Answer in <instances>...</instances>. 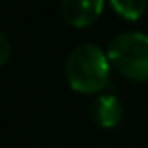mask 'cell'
Here are the masks:
<instances>
[{
	"label": "cell",
	"instance_id": "obj_1",
	"mask_svg": "<svg viewBox=\"0 0 148 148\" xmlns=\"http://www.w3.org/2000/svg\"><path fill=\"white\" fill-rule=\"evenodd\" d=\"M109 56L96 43L77 45L66 60V77L81 94L99 92L109 81Z\"/></svg>",
	"mask_w": 148,
	"mask_h": 148
},
{
	"label": "cell",
	"instance_id": "obj_2",
	"mask_svg": "<svg viewBox=\"0 0 148 148\" xmlns=\"http://www.w3.org/2000/svg\"><path fill=\"white\" fill-rule=\"evenodd\" d=\"M109 62L116 71L133 81L148 79V36L143 32H122L107 45Z\"/></svg>",
	"mask_w": 148,
	"mask_h": 148
},
{
	"label": "cell",
	"instance_id": "obj_3",
	"mask_svg": "<svg viewBox=\"0 0 148 148\" xmlns=\"http://www.w3.org/2000/svg\"><path fill=\"white\" fill-rule=\"evenodd\" d=\"M103 0H60V11L73 26H88L99 17Z\"/></svg>",
	"mask_w": 148,
	"mask_h": 148
},
{
	"label": "cell",
	"instance_id": "obj_4",
	"mask_svg": "<svg viewBox=\"0 0 148 148\" xmlns=\"http://www.w3.org/2000/svg\"><path fill=\"white\" fill-rule=\"evenodd\" d=\"M94 122L101 127H114L122 118V105L112 94H101L94 99L90 107Z\"/></svg>",
	"mask_w": 148,
	"mask_h": 148
},
{
	"label": "cell",
	"instance_id": "obj_5",
	"mask_svg": "<svg viewBox=\"0 0 148 148\" xmlns=\"http://www.w3.org/2000/svg\"><path fill=\"white\" fill-rule=\"evenodd\" d=\"M111 6L120 17L137 21L146 10V0H111Z\"/></svg>",
	"mask_w": 148,
	"mask_h": 148
},
{
	"label": "cell",
	"instance_id": "obj_6",
	"mask_svg": "<svg viewBox=\"0 0 148 148\" xmlns=\"http://www.w3.org/2000/svg\"><path fill=\"white\" fill-rule=\"evenodd\" d=\"M10 53H11L10 40H8V36L2 32V34H0V64H6V62H8Z\"/></svg>",
	"mask_w": 148,
	"mask_h": 148
}]
</instances>
